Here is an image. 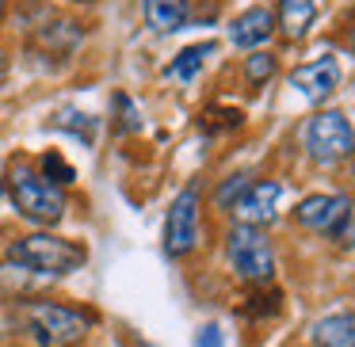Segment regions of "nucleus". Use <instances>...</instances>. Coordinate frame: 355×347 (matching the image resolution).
<instances>
[{
    "mask_svg": "<svg viewBox=\"0 0 355 347\" xmlns=\"http://www.w3.org/2000/svg\"><path fill=\"white\" fill-rule=\"evenodd\" d=\"M199 244V191L187 187L172 199L168 222H164V252L168 256H187Z\"/></svg>",
    "mask_w": 355,
    "mask_h": 347,
    "instance_id": "nucleus-6",
    "label": "nucleus"
},
{
    "mask_svg": "<svg viewBox=\"0 0 355 347\" xmlns=\"http://www.w3.org/2000/svg\"><path fill=\"white\" fill-rule=\"evenodd\" d=\"M141 12H146V24L161 35L180 31L187 24V0H141Z\"/></svg>",
    "mask_w": 355,
    "mask_h": 347,
    "instance_id": "nucleus-12",
    "label": "nucleus"
},
{
    "mask_svg": "<svg viewBox=\"0 0 355 347\" xmlns=\"http://www.w3.org/2000/svg\"><path fill=\"white\" fill-rule=\"evenodd\" d=\"M317 16V0H279V31L286 39H302Z\"/></svg>",
    "mask_w": 355,
    "mask_h": 347,
    "instance_id": "nucleus-13",
    "label": "nucleus"
},
{
    "mask_svg": "<svg viewBox=\"0 0 355 347\" xmlns=\"http://www.w3.org/2000/svg\"><path fill=\"white\" fill-rule=\"evenodd\" d=\"M271 31H275V16H271L268 8H248V12H241V16L233 19L230 42L241 46V50H252V46H260V42H268Z\"/></svg>",
    "mask_w": 355,
    "mask_h": 347,
    "instance_id": "nucleus-10",
    "label": "nucleus"
},
{
    "mask_svg": "<svg viewBox=\"0 0 355 347\" xmlns=\"http://www.w3.org/2000/svg\"><path fill=\"white\" fill-rule=\"evenodd\" d=\"M306 149L317 164H340L355 153V130L340 111H321L306 123Z\"/></svg>",
    "mask_w": 355,
    "mask_h": 347,
    "instance_id": "nucleus-5",
    "label": "nucleus"
},
{
    "mask_svg": "<svg viewBox=\"0 0 355 347\" xmlns=\"http://www.w3.org/2000/svg\"><path fill=\"white\" fill-rule=\"evenodd\" d=\"M332 237L340 240L344 248H355V202H347V210H344V222L332 229Z\"/></svg>",
    "mask_w": 355,
    "mask_h": 347,
    "instance_id": "nucleus-18",
    "label": "nucleus"
},
{
    "mask_svg": "<svg viewBox=\"0 0 355 347\" xmlns=\"http://www.w3.org/2000/svg\"><path fill=\"white\" fill-rule=\"evenodd\" d=\"M85 260V244L54 237V233H31V237H19L16 244H8V263L35 271V275H69Z\"/></svg>",
    "mask_w": 355,
    "mask_h": 347,
    "instance_id": "nucleus-1",
    "label": "nucleus"
},
{
    "mask_svg": "<svg viewBox=\"0 0 355 347\" xmlns=\"http://www.w3.org/2000/svg\"><path fill=\"white\" fill-rule=\"evenodd\" d=\"M245 73H248V80H252V84L268 80L271 73H275V54H252V57L245 62Z\"/></svg>",
    "mask_w": 355,
    "mask_h": 347,
    "instance_id": "nucleus-17",
    "label": "nucleus"
},
{
    "mask_svg": "<svg viewBox=\"0 0 355 347\" xmlns=\"http://www.w3.org/2000/svg\"><path fill=\"white\" fill-rule=\"evenodd\" d=\"M214 42H195V46H187V50H180V57L168 65V77H176V80H191L195 73L202 69V62H207L210 54H214Z\"/></svg>",
    "mask_w": 355,
    "mask_h": 347,
    "instance_id": "nucleus-14",
    "label": "nucleus"
},
{
    "mask_svg": "<svg viewBox=\"0 0 355 347\" xmlns=\"http://www.w3.org/2000/svg\"><path fill=\"white\" fill-rule=\"evenodd\" d=\"M275 202H279V184L275 179H260V184H248V191L237 199V217L241 225H268L275 217Z\"/></svg>",
    "mask_w": 355,
    "mask_h": 347,
    "instance_id": "nucleus-9",
    "label": "nucleus"
},
{
    "mask_svg": "<svg viewBox=\"0 0 355 347\" xmlns=\"http://www.w3.org/2000/svg\"><path fill=\"white\" fill-rule=\"evenodd\" d=\"M202 118H218V123H210L207 130H230V126H241V111L237 107H233V111L230 107H222V111L214 107V111H207Z\"/></svg>",
    "mask_w": 355,
    "mask_h": 347,
    "instance_id": "nucleus-19",
    "label": "nucleus"
},
{
    "mask_svg": "<svg viewBox=\"0 0 355 347\" xmlns=\"http://www.w3.org/2000/svg\"><path fill=\"white\" fill-rule=\"evenodd\" d=\"M245 191H248V176H245V172H237V176H230L222 187H218L214 202H218V206H230V202H237Z\"/></svg>",
    "mask_w": 355,
    "mask_h": 347,
    "instance_id": "nucleus-16",
    "label": "nucleus"
},
{
    "mask_svg": "<svg viewBox=\"0 0 355 347\" xmlns=\"http://www.w3.org/2000/svg\"><path fill=\"white\" fill-rule=\"evenodd\" d=\"M352 46H355V31H352Z\"/></svg>",
    "mask_w": 355,
    "mask_h": 347,
    "instance_id": "nucleus-22",
    "label": "nucleus"
},
{
    "mask_svg": "<svg viewBox=\"0 0 355 347\" xmlns=\"http://www.w3.org/2000/svg\"><path fill=\"white\" fill-rule=\"evenodd\" d=\"M31 332L42 347H73L88 336L92 317L80 313L77 305H62V301H39L31 305Z\"/></svg>",
    "mask_w": 355,
    "mask_h": 347,
    "instance_id": "nucleus-3",
    "label": "nucleus"
},
{
    "mask_svg": "<svg viewBox=\"0 0 355 347\" xmlns=\"http://www.w3.org/2000/svg\"><path fill=\"white\" fill-rule=\"evenodd\" d=\"M8 187H12V202H16V210L27 217V222H35V225L62 222V214H65V191L50 184V179L42 176L35 164H27V161L12 164Z\"/></svg>",
    "mask_w": 355,
    "mask_h": 347,
    "instance_id": "nucleus-2",
    "label": "nucleus"
},
{
    "mask_svg": "<svg viewBox=\"0 0 355 347\" xmlns=\"http://www.w3.org/2000/svg\"><path fill=\"white\" fill-rule=\"evenodd\" d=\"M291 84L302 88V96H306V100L321 103L324 96L340 84V65L332 62V57H317V62L298 65V69L291 73Z\"/></svg>",
    "mask_w": 355,
    "mask_h": 347,
    "instance_id": "nucleus-8",
    "label": "nucleus"
},
{
    "mask_svg": "<svg viewBox=\"0 0 355 347\" xmlns=\"http://www.w3.org/2000/svg\"><path fill=\"white\" fill-rule=\"evenodd\" d=\"M0 199H4V179H0Z\"/></svg>",
    "mask_w": 355,
    "mask_h": 347,
    "instance_id": "nucleus-21",
    "label": "nucleus"
},
{
    "mask_svg": "<svg viewBox=\"0 0 355 347\" xmlns=\"http://www.w3.org/2000/svg\"><path fill=\"white\" fill-rule=\"evenodd\" d=\"M313 344L317 347H355V309L317 321L313 324Z\"/></svg>",
    "mask_w": 355,
    "mask_h": 347,
    "instance_id": "nucleus-11",
    "label": "nucleus"
},
{
    "mask_svg": "<svg viewBox=\"0 0 355 347\" xmlns=\"http://www.w3.org/2000/svg\"><path fill=\"white\" fill-rule=\"evenodd\" d=\"M195 347H222V328H218V324H207V328L199 332V339H195Z\"/></svg>",
    "mask_w": 355,
    "mask_h": 347,
    "instance_id": "nucleus-20",
    "label": "nucleus"
},
{
    "mask_svg": "<svg viewBox=\"0 0 355 347\" xmlns=\"http://www.w3.org/2000/svg\"><path fill=\"white\" fill-rule=\"evenodd\" d=\"M39 172H42V176H46L54 187L73 184V176H77V172H73V168H69V164H65L58 153H46V157H42V168H39Z\"/></svg>",
    "mask_w": 355,
    "mask_h": 347,
    "instance_id": "nucleus-15",
    "label": "nucleus"
},
{
    "mask_svg": "<svg viewBox=\"0 0 355 347\" xmlns=\"http://www.w3.org/2000/svg\"><path fill=\"white\" fill-rule=\"evenodd\" d=\"M0 12H4V0H0Z\"/></svg>",
    "mask_w": 355,
    "mask_h": 347,
    "instance_id": "nucleus-23",
    "label": "nucleus"
},
{
    "mask_svg": "<svg viewBox=\"0 0 355 347\" xmlns=\"http://www.w3.org/2000/svg\"><path fill=\"white\" fill-rule=\"evenodd\" d=\"M347 202H352L347 195H309V199L298 202L294 217H298V225H306V229H313V233H332L344 222Z\"/></svg>",
    "mask_w": 355,
    "mask_h": 347,
    "instance_id": "nucleus-7",
    "label": "nucleus"
},
{
    "mask_svg": "<svg viewBox=\"0 0 355 347\" xmlns=\"http://www.w3.org/2000/svg\"><path fill=\"white\" fill-rule=\"evenodd\" d=\"M225 252L230 263L245 283H268L275 275V252H271V240L263 237V229L256 225H233L230 240H225Z\"/></svg>",
    "mask_w": 355,
    "mask_h": 347,
    "instance_id": "nucleus-4",
    "label": "nucleus"
}]
</instances>
